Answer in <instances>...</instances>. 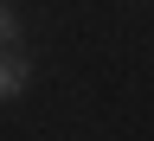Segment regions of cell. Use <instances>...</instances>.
I'll use <instances>...</instances> for the list:
<instances>
[{
    "label": "cell",
    "mask_w": 154,
    "mask_h": 141,
    "mask_svg": "<svg viewBox=\"0 0 154 141\" xmlns=\"http://www.w3.org/2000/svg\"><path fill=\"white\" fill-rule=\"evenodd\" d=\"M0 45L19 51V13H13V7H0Z\"/></svg>",
    "instance_id": "obj_2"
},
{
    "label": "cell",
    "mask_w": 154,
    "mask_h": 141,
    "mask_svg": "<svg viewBox=\"0 0 154 141\" xmlns=\"http://www.w3.org/2000/svg\"><path fill=\"white\" fill-rule=\"evenodd\" d=\"M26 90V51H7V71H0V96H19Z\"/></svg>",
    "instance_id": "obj_1"
}]
</instances>
